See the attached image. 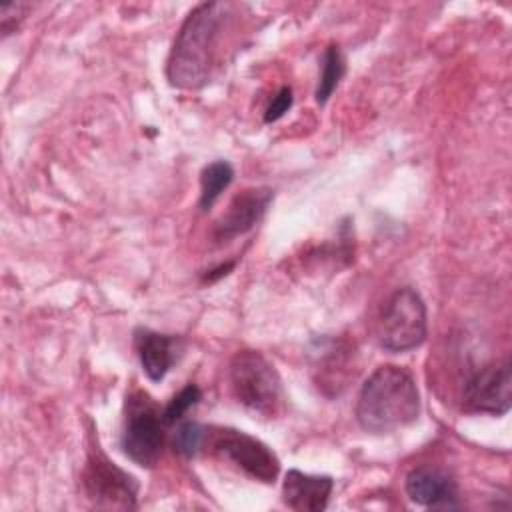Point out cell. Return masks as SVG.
<instances>
[{
	"label": "cell",
	"instance_id": "3",
	"mask_svg": "<svg viewBox=\"0 0 512 512\" xmlns=\"http://www.w3.org/2000/svg\"><path fill=\"white\" fill-rule=\"evenodd\" d=\"M230 392L238 404L260 416H276L284 402L282 382L274 366L254 350L234 354L228 364Z\"/></svg>",
	"mask_w": 512,
	"mask_h": 512
},
{
	"label": "cell",
	"instance_id": "8",
	"mask_svg": "<svg viewBox=\"0 0 512 512\" xmlns=\"http://www.w3.org/2000/svg\"><path fill=\"white\" fill-rule=\"evenodd\" d=\"M512 404V368L510 360L488 364L474 372L462 390V408L466 412H480L502 416Z\"/></svg>",
	"mask_w": 512,
	"mask_h": 512
},
{
	"label": "cell",
	"instance_id": "5",
	"mask_svg": "<svg viewBox=\"0 0 512 512\" xmlns=\"http://www.w3.org/2000/svg\"><path fill=\"white\" fill-rule=\"evenodd\" d=\"M162 416L144 392H136L128 398L126 418L122 430V450L138 466H154L160 458L164 432Z\"/></svg>",
	"mask_w": 512,
	"mask_h": 512
},
{
	"label": "cell",
	"instance_id": "10",
	"mask_svg": "<svg viewBox=\"0 0 512 512\" xmlns=\"http://www.w3.org/2000/svg\"><path fill=\"white\" fill-rule=\"evenodd\" d=\"M270 200V188H246L238 192L228 204L226 212L218 218L214 226V236L218 240H230L248 232L264 216Z\"/></svg>",
	"mask_w": 512,
	"mask_h": 512
},
{
	"label": "cell",
	"instance_id": "4",
	"mask_svg": "<svg viewBox=\"0 0 512 512\" xmlns=\"http://www.w3.org/2000/svg\"><path fill=\"white\" fill-rule=\"evenodd\" d=\"M428 320L420 294L410 288H398L382 306L376 336L388 352H408L426 340Z\"/></svg>",
	"mask_w": 512,
	"mask_h": 512
},
{
	"label": "cell",
	"instance_id": "13",
	"mask_svg": "<svg viewBox=\"0 0 512 512\" xmlns=\"http://www.w3.org/2000/svg\"><path fill=\"white\" fill-rule=\"evenodd\" d=\"M234 170L226 160H216L204 166L200 174V208L210 210L220 194L230 186Z\"/></svg>",
	"mask_w": 512,
	"mask_h": 512
},
{
	"label": "cell",
	"instance_id": "1",
	"mask_svg": "<svg viewBox=\"0 0 512 512\" xmlns=\"http://www.w3.org/2000/svg\"><path fill=\"white\" fill-rule=\"evenodd\" d=\"M234 16L228 2H202L182 22L166 64V78L174 88H202L214 68L218 44Z\"/></svg>",
	"mask_w": 512,
	"mask_h": 512
},
{
	"label": "cell",
	"instance_id": "7",
	"mask_svg": "<svg viewBox=\"0 0 512 512\" xmlns=\"http://www.w3.org/2000/svg\"><path fill=\"white\" fill-rule=\"evenodd\" d=\"M212 450L254 480L272 484L278 478L280 462L276 454L264 442L246 432L220 428L212 436Z\"/></svg>",
	"mask_w": 512,
	"mask_h": 512
},
{
	"label": "cell",
	"instance_id": "15",
	"mask_svg": "<svg viewBox=\"0 0 512 512\" xmlns=\"http://www.w3.org/2000/svg\"><path fill=\"white\" fill-rule=\"evenodd\" d=\"M200 388L196 384H186L178 394H174L170 398V402L164 406L162 410V422L164 424H176L178 420H182L186 416V412L190 408H194L200 400Z\"/></svg>",
	"mask_w": 512,
	"mask_h": 512
},
{
	"label": "cell",
	"instance_id": "16",
	"mask_svg": "<svg viewBox=\"0 0 512 512\" xmlns=\"http://www.w3.org/2000/svg\"><path fill=\"white\" fill-rule=\"evenodd\" d=\"M204 442H206V432L198 422H184L174 434V450L184 458L196 456Z\"/></svg>",
	"mask_w": 512,
	"mask_h": 512
},
{
	"label": "cell",
	"instance_id": "18",
	"mask_svg": "<svg viewBox=\"0 0 512 512\" xmlns=\"http://www.w3.org/2000/svg\"><path fill=\"white\" fill-rule=\"evenodd\" d=\"M292 106V90L288 86H282L270 100V104L266 106V112H264V122H276L280 120Z\"/></svg>",
	"mask_w": 512,
	"mask_h": 512
},
{
	"label": "cell",
	"instance_id": "6",
	"mask_svg": "<svg viewBox=\"0 0 512 512\" xmlns=\"http://www.w3.org/2000/svg\"><path fill=\"white\" fill-rule=\"evenodd\" d=\"M86 496L96 508L134 510L138 486L134 478L110 462L104 454H92L82 472Z\"/></svg>",
	"mask_w": 512,
	"mask_h": 512
},
{
	"label": "cell",
	"instance_id": "14",
	"mask_svg": "<svg viewBox=\"0 0 512 512\" xmlns=\"http://www.w3.org/2000/svg\"><path fill=\"white\" fill-rule=\"evenodd\" d=\"M344 76V58L338 46L330 44L322 56V72L316 88V102L326 104V100L336 90L340 78Z\"/></svg>",
	"mask_w": 512,
	"mask_h": 512
},
{
	"label": "cell",
	"instance_id": "17",
	"mask_svg": "<svg viewBox=\"0 0 512 512\" xmlns=\"http://www.w3.org/2000/svg\"><path fill=\"white\" fill-rule=\"evenodd\" d=\"M30 10V4L26 2H10L0 6V26L4 34H10L18 28V24L24 20L26 12Z\"/></svg>",
	"mask_w": 512,
	"mask_h": 512
},
{
	"label": "cell",
	"instance_id": "9",
	"mask_svg": "<svg viewBox=\"0 0 512 512\" xmlns=\"http://www.w3.org/2000/svg\"><path fill=\"white\" fill-rule=\"evenodd\" d=\"M406 494L414 504L438 510L458 508V490L454 480L438 468L418 466L406 474Z\"/></svg>",
	"mask_w": 512,
	"mask_h": 512
},
{
	"label": "cell",
	"instance_id": "11",
	"mask_svg": "<svg viewBox=\"0 0 512 512\" xmlns=\"http://www.w3.org/2000/svg\"><path fill=\"white\" fill-rule=\"evenodd\" d=\"M334 480L330 476L288 470L282 484V500L296 512H320L328 506Z\"/></svg>",
	"mask_w": 512,
	"mask_h": 512
},
{
	"label": "cell",
	"instance_id": "2",
	"mask_svg": "<svg viewBox=\"0 0 512 512\" xmlns=\"http://www.w3.org/2000/svg\"><path fill=\"white\" fill-rule=\"evenodd\" d=\"M420 414V392L414 376L394 364L376 368L362 384L356 420L370 434H390L412 424Z\"/></svg>",
	"mask_w": 512,
	"mask_h": 512
},
{
	"label": "cell",
	"instance_id": "12",
	"mask_svg": "<svg viewBox=\"0 0 512 512\" xmlns=\"http://www.w3.org/2000/svg\"><path fill=\"white\" fill-rule=\"evenodd\" d=\"M136 350L144 374L152 382H160L180 356V340L148 328L136 330Z\"/></svg>",
	"mask_w": 512,
	"mask_h": 512
}]
</instances>
